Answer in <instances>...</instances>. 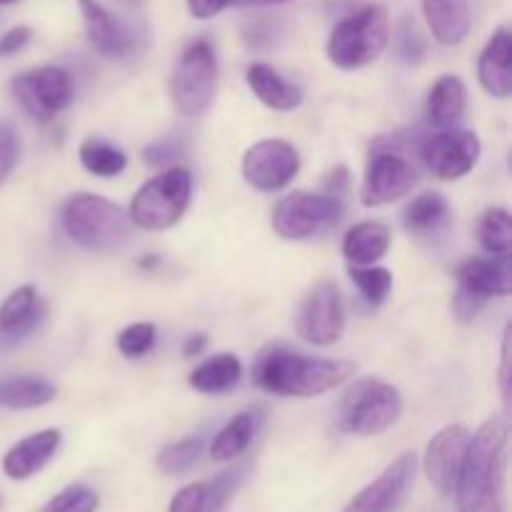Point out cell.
Segmentation results:
<instances>
[{"label": "cell", "instance_id": "obj_29", "mask_svg": "<svg viewBox=\"0 0 512 512\" xmlns=\"http://www.w3.org/2000/svg\"><path fill=\"white\" fill-rule=\"evenodd\" d=\"M80 163L88 173L98 175V178H115L125 170L128 165V158L120 148L110 145L108 140L103 138H85L80 143Z\"/></svg>", "mask_w": 512, "mask_h": 512}, {"label": "cell", "instance_id": "obj_22", "mask_svg": "<svg viewBox=\"0 0 512 512\" xmlns=\"http://www.w3.org/2000/svg\"><path fill=\"white\" fill-rule=\"evenodd\" d=\"M45 308L38 305V293L33 285H20L0 305V338L20 340L35 330L43 318Z\"/></svg>", "mask_w": 512, "mask_h": 512}, {"label": "cell", "instance_id": "obj_17", "mask_svg": "<svg viewBox=\"0 0 512 512\" xmlns=\"http://www.w3.org/2000/svg\"><path fill=\"white\" fill-rule=\"evenodd\" d=\"M458 288L478 295V298H503L512 290L510 255H490V258H470L458 268Z\"/></svg>", "mask_w": 512, "mask_h": 512}, {"label": "cell", "instance_id": "obj_38", "mask_svg": "<svg viewBox=\"0 0 512 512\" xmlns=\"http://www.w3.org/2000/svg\"><path fill=\"white\" fill-rule=\"evenodd\" d=\"M398 50L405 63H420L425 55V38L415 20L403 18L398 25Z\"/></svg>", "mask_w": 512, "mask_h": 512}, {"label": "cell", "instance_id": "obj_20", "mask_svg": "<svg viewBox=\"0 0 512 512\" xmlns=\"http://www.w3.org/2000/svg\"><path fill=\"white\" fill-rule=\"evenodd\" d=\"M423 15L440 45L463 43L473 25L470 0H423Z\"/></svg>", "mask_w": 512, "mask_h": 512}, {"label": "cell", "instance_id": "obj_25", "mask_svg": "<svg viewBox=\"0 0 512 512\" xmlns=\"http://www.w3.org/2000/svg\"><path fill=\"white\" fill-rule=\"evenodd\" d=\"M465 105H468V93H465L463 80L455 75H443L430 90L428 103H425V118L438 128H450L463 118Z\"/></svg>", "mask_w": 512, "mask_h": 512}, {"label": "cell", "instance_id": "obj_44", "mask_svg": "<svg viewBox=\"0 0 512 512\" xmlns=\"http://www.w3.org/2000/svg\"><path fill=\"white\" fill-rule=\"evenodd\" d=\"M503 365H500V390H503V400L508 403V378H510V370H508V363H510V328L505 330L503 335Z\"/></svg>", "mask_w": 512, "mask_h": 512}, {"label": "cell", "instance_id": "obj_34", "mask_svg": "<svg viewBox=\"0 0 512 512\" xmlns=\"http://www.w3.org/2000/svg\"><path fill=\"white\" fill-rule=\"evenodd\" d=\"M155 348V325L133 323L118 335V350L125 358H143Z\"/></svg>", "mask_w": 512, "mask_h": 512}, {"label": "cell", "instance_id": "obj_10", "mask_svg": "<svg viewBox=\"0 0 512 512\" xmlns=\"http://www.w3.org/2000/svg\"><path fill=\"white\" fill-rule=\"evenodd\" d=\"M415 185H418L415 165L398 150L380 148L375 143L368 168H365L363 190H360V200H363L365 208H380V205L395 203V200L405 198Z\"/></svg>", "mask_w": 512, "mask_h": 512}, {"label": "cell", "instance_id": "obj_24", "mask_svg": "<svg viewBox=\"0 0 512 512\" xmlns=\"http://www.w3.org/2000/svg\"><path fill=\"white\" fill-rule=\"evenodd\" d=\"M393 243V233L380 220H363L353 225L343 238V255L350 265H375Z\"/></svg>", "mask_w": 512, "mask_h": 512}, {"label": "cell", "instance_id": "obj_5", "mask_svg": "<svg viewBox=\"0 0 512 512\" xmlns=\"http://www.w3.org/2000/svg\"><path fill=\"white\" fill-rule=\"evenodd\" d=\"M193 195V175L185 168H168L165 173L150 178L135 193L130 203V215L143 230H168L185 215Z\"/></svg>", "mask_w": 512, "mask_h": 512}, {"label": "cell", "instance_id": "obj_40", "mask_svg": "<svg viewBox=\"0 0 512 512\" xmlns=\"http://www.w3.org/2000/svg\"><path fill=\"white\" fill-rule=\"evenodd\" d=\"M485 300L478 298V295L468 293V290L458 288L453 295V313L458 315V320H473L475 315L483 310Z\"/></svg>", "mask_w": 512, "mask_h": 512}, {"label": "cell", "instance_id": "obj_14", "mask_svg": "<svg viewBox=\"0 0 512 512\" xmlns=\"http://www.w3.org/2000/svg\"><path fill=\"white\" fill-rule=\"evenodd\" d=\"M473 433L465 425H448L440 430L425 450L423 468L433 488L443 495H453L458 485L460 470H463L465 455Z\"/></svg>", "mask_w": 512, "mask_h": 512}, {"label": "cell", "instance_id": "obj_15", "mask_svg": "<svg viewBox=\"0 0 512 512\" xmlns=\"http://www.w3.org/2000/svg\"><path fill=\"white\" fill-rule=\"evenodd\" d=\"M415 460L413 453H403L398 460L388 465L370 485H365L343 512H395L403 505L410 485L415 480Z\"/></svg>", "mask_w": 512, "mask_h": 512}, {"label": "cell", "instance_id": "obj_19", "mask_svg": "<svg viewBox=\"0 0 512 512\" xmlns=\"http://www.w3.org/2000/svg\"><path fill=\"white\" fill-rule=\"evenodd\" d=\"M478 78L485 93L508 98L512 88V38L508 28H498L478 60Z\"/></svg>", "mask_w": 512, "mask_h": 512}, {"label": "cell", "instance_id": "obj_7", "mask_svg": "<svg viewBox=\"0 0 512 512\" xmlns=\"http://www.w3.org/2000/svg\"><path fill=\"white\" fill-rule=\"evenodd\" d=\"M400 413H403V398L398 388L383 380H360L340 405V428L345 433L370 438L393 428Z\"/></svg>", "mask_w": 512, "mask_h": 512}, {"label": "cell", "instance_id": "obj_9", "mask_svg": "<svg viewBox=\"0 0 512 512\" xmlns=\"http://www.w3.org/2000/svg\"><path fill=\"white\" fill-rule=\"evenodd\" d=\"M10 88H13L20 108L40 123H48L65 108H70L75 95L73 75L63 68H55V65L20 73Z\"/></svg>", "mask_w": 512, "mask_h": 512}, {"label": "cell", "instance_id": "obj_37", "mask_svg": "<svg viewBox=\"0 0 512 512\" xmlns=\"http://www.w3.org/2000/svg\"><path fill=\"white\" fill-rule=\"evenodd\" d=\"M243 38L250 48L255 50H268L283 38V23L280 20H253V23L245 25L243 30Z\"/></svg>", "mask_w": 512, "mask_h": 512}, {"label": "cell", "instance_id": "obj_21", "mask_svg": "<svg viewBox=\"0 0 512 512\" xmlns=\"http://www.w3.org/2000/svg\"><path fill=\"white\" fill-rule=\"evenodd\" d=\"M250 90L255 93V98L263 105H268L270 110H280V113H288L295 110L303 103V90L295 83L285 80L283 75L275 68H270L268 63H253L245 73Z\"/></svg>", "mask_w": 512, "mask_h": 512}, {"label": "cell", "instance_id": "obj_18", "mask_svg": "<svg viewBox=\"0 0 512 512\" xmlns=\"http://www.w3.org/2000/svg\"><path fill=\"white\" fill-rule=\"evenodd\" d=\"M60 448V430L48 428L40 430V433L28 435L20 443H15L13 448L5 453L3 458V473L10 480H28L35 473L48 465V460L58 453Z\"/></svg>", "mask_w": 512, "mask_h": 512}, {"label": "cell", "instance_id": "obj_30", "mask_svg": "<svg viewBox=\"0 0 512 512\" xmlns=\"http://www.w3.org/2000/svg\"><path fill=\"white\" fill-rule=\"evenodd\" d=\"M350 280L358 285L360 295L370 308H380L388 300L393 290V275L388 268H375V265H350Z\"/></svg>", "mask_w": 512, "mask_h": 512}, {"label": "cell", "instance_id": "obj_8", "mask_svg": "<svg viewBox=\"0 0 512 512\" xmlns=\"http://www.w3.org/2000/svg\"><path fill=\"white\" fill-rule=\"evenodd\" d=\"M343 215L338 198L325 193H290L275 205L273 228L285 240H308L333 228Z\"/></svg>", "mask_w": 512, "mask_h": 512}, {"label": "cell", "instance_id": "obj_31", "mask_svg": "<svg viewBox=\"0 0 512 512\" xmlns=\"http://www.w3.org/2000/svg\"><path fill=\"white\" fill-rule=\"evenodd\" d=\"M480 245L490 255H510L512 248V223L510 213L503 208H490L478 225Z\"/></svg>", "mask_w": 512, "mask_h": 512}, {"label": "cell", "instance_id": "obj_39", "mask_svg": "<svg viewBox=\"0 0 512 512\" xmlns=\"http://www.w3.org/2000/svg\"><path fill=\"white\" fill-rule=\"evenodd\" d=\"M290 0H188V8L195 18L208 20L223 13L225 8H250V5H280Z\"/></svg>", "mask_w": 512, "mask_h": 512}, {"label": "cell", "instance_id": "obj_46", "mask_svg": "<svg viewBox=\"0 0 512 512\" xmlns=\"http://www.w3.org/2000/svg\"><path fill=\"white\" fill-rule=\"evenodd\" d=\"M13 3H18V0H0V5H13Z\"/></svg>", "mask_w": 512, "mask_h": 512}, {"label": "cell", "instance_id": "obj_26", "mask_svg": "<svg viewBox=\"0 0 512 512\" xmlns=\"http://www.w3.org/2000/svg\"><path fill=\"white\" fill-rule=\"evenodd\" d=\"M240 375H243L240 360L230 353H220L203 360V363L190 373V385H193L198 393L220 395L225 393V390L233 388V385H238Z\"/></svg>", "mask_w": 512, "mask_h": 512}, {"label": "cell", "instance_id": "obj_33", "mask_svg": "<svg viewBox=\"0 0 512 512\" xmlns=\"http://www.w3.org/2000/svg\"><path fill=\"white\" fill-rule=\"evenodd\" d=\"M98 510V493L85 485H68L53 500H48L40 512H95Z\"/></svg>", "mask_w": 512, "mask_h": 512}, {"label": "cell", "instance_id": "obj_13", "mask_svg": "<svg viewBox=\"0 0 512 512\" xmlns=\"http://www.w3.org/2000/svg\"><path fill=\"white\" fill-rule=\"evenodd\" d=\"M420 158L425 168L440 180H458L468 175L480 160V140L470 130H443L423 138Z\"/></svg>", "mask_w": 512, "mask_h": 512}, {"label": "cell", "instance_id": "obj_32", "mask_svg": "<svg viewBox=\"0 0 512 512\" xmlns=\"http://www.w3.org/2000/svg\"><path fill=\"white\" fill-rule=\"evenodd\" d=\"M203 435H195V438L178 440V443H170L160 450L158 455V468L163 470L165 475H183L193 468L195 463L203 455Z\"/></svg>", "mask_w": 512, "mask_h": 512}, {"label": "cell", "instance_id": "obj_4", "mask_svg": "<svg viewBox=\"0 0 512 512\" xmlns=\"http://www.w3.org/2000/svg\"><path fill=\"white\" fill-rule=\"evenodd\" d=\"M390 40L388 13L380 5H363L345 15L328 38V58L340 70H358L380 58Z\"/></svg>", "mask_w": 512, "mask_h": 512}, {"label": "cell", "instance_id": "obj_36", "mask_svg": "<svg viewBox=\"0 0 512 512\" xmlns=\"http://www.w3.org/2000/svg\"><path fill=\"white\" fill-rule=\"evenodd\" d=\"M168 512H210V483H193L178 490Z\"/></svg>", "mask_w": 512, "mask_h": 512}, {"label": "cell", "instance_id": "obj_42", "mask_svg": "<svg viewBox=\"0 0 512 512\" xmlns=\"http://www.w3.org/2000/svg\"><path fill=\"white\" fill-rule=\"evenodd\" d=\"M33 38V30L25 28V25H18V28H10L8 33L0 35V55H13L18 50H23L25 45Z\"/></svg>", "mask_w": 512, "mask_h": 512}, {"label": "cell", "instance_id": "obj_23", "mask_svg": "<svg viewBox=\"0 0 512 512\" xmlns=\"http://www.w3.org/2000/svg\"><path fill=\"white\" fill-rule=\"evenodd\" d=\"M263 420L265 410L258 408V405L235 415V418L215 435L213 445H210V458L218 460V463H230V460L240 458L255 440Z\"/></svg>", "mask_w": 512, "mask_h": 512}, {"label": "cell", "instance_id": "obj_6", "mask_svg": "<svg viewBox=\"0 0 512 512\" xmlns=\"http://www.w3.org/2000/svg\"><path fill=\"white\" fill-rule=\"evenodd\" d=\"M218 90V58L208 40H195L180 55L170 80L175 108L188 118L208 113Z\"/></svg>", "mask_w": 512, "mask_h": 512}, {"label": "cell", "instance_id": "obj_3", "mask_svg": "<svg viewBox=\"0 0 512 512\" xmlns=\"http://www.w3.org/2000/svg\"><path fill=\"white\" fill-rule=\"evenodd\" d=\"M63 230L73 243L93 253H115L130 238V218L110 200L93 193H75L65 200Z\"/></svg>", "mask_w": 512, "mask_h": 512}, {"label": "cell", "instance_id": "obj_1", "mask_svg": "<svg viewBox=\"0 0 512 512\" xmlns=\"http://www.w3.org/2000/svg\"><path fill=\"white\" fill-rule=\"evenodd\" d=\"M353 370L343 360L308 358L285 345H270L255 360L253 380L260 390L278 398H315L343 385Z\"/></svg>", "mask_w": 512, "mask_h": 512}, {"label": "cell", "instance_id": "obj_11", "mask_svg": "<svg viewBox=\"0 0 512 512\" xmlns=\"http://www.w3.org/2000/svg\"><path fill=\"white\" fill-rule=\"evenodd\" d=\"M295 330L305 343L318 345V348H328L343 338L345 308L338 285L330 280H320L318 285H313L300 305Z\"/></svg>", "mask_w": 512, "mask_h": 512}, {"label": "cell", "instance_id": "obj_45", "mask_svg": "<svg viewBox=\"0 0 512 512\" xmlns=\"http://www.w3.org/2000/svg\"><path fill=\"white\" fill-rule=\"evenodd\" d=\"M205 345H208V338H205V335H193V338H188L185 340V345H183V355L185 358H193V355H200L205 350Z\"/></svg>", "mask_w": 512, "mask_h": 512}, {"label": "cell", "instance_id": "obj_12", "mask_svg": "<svg viewBox=\"0 0 512 512\" xmlns=\"http://www.w3.org/2000/svg\"><path fill=\"white\" fill-rule=\"evenodd\" d=\"M300 170V155L293 143L268 138L248 148L243 158V178L263 193H275L293 183Z\"/></svg>", "mask_w": 512, "mask_h": 512}, {"label": "cell", "instance_id": "obj_27", "mask_svg": "<svg viewBox=\"0 0 512 512\" xmlns=\"http://www.w3.org/2000/svg\"><path fill=\"white\" fill-rule=\"evenodd\" d=\"M55 393L58 388L50 380L33 378V375L0 380V405L10 410L43 408L55 398Z\"/></svg>", "mask_w": 512, "mask_h": 512}, {"label": "cell", "instance_id": "obj_28", "mask_svg": "<svg viewBox=\"0 0 512 512\" xmlns=\"http://www.w3.org/2000/svg\"><path fill=\"white\" fill-rule=\"evenodd\" d=\"M450 205L440 193H423L405 210V228L415 235H433L448 223Z\"/></svg>", "mask_w": 512, "mask_h": 512}, {"label": "cell", "instance_id": "obj_41", "mask_svg": "<svg viewBox=\"0 0 512 512\" xmlns=\"http://www.w3.org/2000/svg\"><path fill=\"white\" fill-rule=\"evenodd\" d=\"M180 155V143L175 140H163V143H155L145 150V163L155 165V168H163V165H173V160Z\"/></svg>", "mask_w": 512, "mask_h": 512}, {"label": "cell", "instance_id": "obj_35", "mask_svg": "<svg viewBox=\"0 0 512 512\" xmlns=\"http://www.w3.org/2000/svg\"><path fill=\"white\" fill-rule=\"evenodd\" d=\"M20 158V138L18 130L8 120H0V185L13 175Z\"/></svg>", "mask_w": 512, "mask_h": 512}, {"label": "cell", "instance_id": "obj_43", "mask_svg": "<svg viewBox=\"0 0 512 512\" xmlns=\"http://www.w3.org/2000/svg\"><path fill=\"white\" fill-rule=\"evenodd\" d=\"M348 190V170L345 168H335L330 173V178L325 180V195H333V198L340 200V195Z\"/></svg>", "mask_w": 512, "mask_h": 512}, {"label": "cell", "instance_id": "obj_16", "mask_svg": "<svg viewBox=\"0 0 512 512\" xmlns=\"http://www.w3.org/2000/svg\"><path fill=\"white\" fill-rule=\"evenodd\" d=\"M88 43L105 58H125L135 48L130 30L95 0H78Z\"/></svg>", "mask_w": 512, "mask_h": 512}, {"label": "cell", "instance_id": "obj_2", "mask_svg": "<svg viewBox=\"0 0 512 512\" xmlns=\"http://www.w3.org/2000/svg\"><path fill=\"white\" fill-rule=\"evenodd\" d=\"M508 418H493L470 438L455 495L460 512H503Z\"/></svg>", "mask_w": 512, "mask_h": 512}]
</instances>
